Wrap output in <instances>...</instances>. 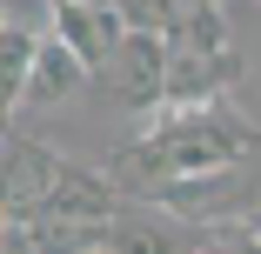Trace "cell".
<instances>
[{"label": "cell", "instance_id": "1", "mask_svg": "<svg viewBox=\"0 0 261 254\" xmlns=\"http://www.w3.org/2000/svg\"><path fill=\"white\" fill-rule=\"evenodd\" d=\"M154 208H168L174 221H194V228H228V221H241V214L261 208V174L248 161H228V167H207V174L174 181Z\"/></svg>", "mask_w": 261, "mask_h": 254}, {"label": "cell", "instance_id": "2", "mask_svg": "<svg viewBox=\"0 0 261 254\" xmlns=\"http://www.w3.org/2000/svg\"><path fill=\"white\" fill-rule=\"evenodd\" d=\"M108 87L121 94V107H134V114L168 107V34H141V27H127L121 54L108 61Z\"/></svg>", "mask_w": 261, "mask_h": 254}, {"label": "cell", "instance_id": "3", "mask_svg": "<svg viewBox=\"0 0 261 254\" xmlns=\"http://www.w3.org/2000/svg\"><path fill=\"white\" fill-rule=\"evenodd\" d=\"M47 34H61L94 74H108V61L121 54V40H127V14L121 7H100V0H47Z\"/></svg>", "mask_w": 261, "mask_h": 254}, {"label": "cell", "instance_id": "4", "mask_svg": "<svg viewBox=\"0 0 261 254\" xmlns=\"http://www.w3.org/2000/svg\"><path fill=\"white\" fill-rule=\"evenodd\" d=\"M67 161L34 134H7V167H0V194H7V221H27L47 194L61 187Z\"/></svg>", "mask_w": 261, "mask_h": 254}, {"label": "cell", "instance_id": "5", "mask_svg": "<svg viewBox=\"0 0 261 254\" xmlns=\"http://www.w3.org/2000/svg\"><path fill=\"white\" fill-rule=\"evenodd\" d=\"M87 61L74 54V47L61 40V34H47L40 40V61H34V80H27V107H61L67 94H81L87 87Z\"/></svg>", "mask_w": 261, "mask_h": 254}, {"label": "cell", "instance_id": "6", "mask_svg": "<svg viewBox=\"0 0 261 254\" xmlns=\"http://www.w3.org/2000/svg\"><path fill=\"white\" fill-rule=\"evenodd\" d=\"M40 40H47V27L0 20V107H27V80H34V61H40Z\"/></svg>", "mask_w": 261, "mask_h": 254}, {"label": "cell", "instance_id": "7", "mask_svg": "<svg viewBox=\"0 0 261 254\" xmlns=\"http://www.w3.org/2000/svg\"><path fill=\"white\" fill-rule=\"evenodd\" d=\"M20 228L34 234L40 254H94V247L114 241V221H81V214H34Z\"/></svg>", "mask_w": 261, "mask_h": 254}, {"label": "cell", "instance_id": "8", "mask_svg": "<svg viewBox=\"0 0 261 254\" xmlns=\"http://www.w3.org/2000/svg\"><path fill=\"white\" fill-rule=\"evenodd\" d=\"M168 47H188V54H221V47H228V20H221V0H194V7L174 20Z\"/></svg>", "mask_w": 261, "mask_h": 254}, {"label": "cell", "instance_id": "9", "mask_svg": "<svg viewBox=\"0 0 261 254\" xmlns=\"http://www.w3.org/2000/svg\"><path fill=\"white\" fill-rule=\"evenodd\" d=\"M108 247L114 254H188L174 241V228H168V208H161V221H114V241Z\"/></svg>", "mask_w": 261, "mask_h": 254}, {"label": "cell", "instance_id": "10", "mask_svg": "<svg viewBox=\"0 0 261 254\" xmlns=\"http://www.w3.org/2000/svg\"><path fill=\"white\" fill-rule=\"evenodd\" d=\"M114 7H121L127 27H141V34H174V20L194 7V0H114Z\"/></svg>", "mask_w": 261, "mask_h": 254}, {"label": "cell", "instance_id": "11", "mask_svg": "<svg viewBox=\"0 0 261 254\" xmlns=\"http://www.w3.org/2000/svg\"><path fill=\"white\" fill-rule=\"evenodd\" d=\"M188 254H261V234H254V221L201 228V241H188Z\"/></svg>", "mask_w": 261, "mask_h": 254}, {"label": "cell", "instance_id": "12", "mask_svg": "<svg viewBox=\"0 0 261 254\" xmlns=\"http://www.w3.org/2000/svg\"><path fill=\"white\" fill-rule=\"evenodd\" d=\"M0 254H40V247H34V234L20 221H7V228H0Z\"/></svg>", "mask_w": 261, "mask_h": 254}, {"label": "cell", "instance_id": "13", "mask_svg": "<svg viewBox=\"0 0 261 254\" xmlns=\"http://www.w3.org/2000/svg\"><path fill=\"white\" fill-rule=\"evenodd\" d=\"M248 221H254V234H261V208H254V214H248Z\"/></svg>", "mask_w": 261, "mask_h": 254}, {"label": "cell", "instance_id": "14", "mask_svg": "<svg viewBox=\"0 0 261 254\" xmlns=\"http://www.w3.org/2000/svg\"><path fill=\"white\" fill-rule=\"evenodd\" d=\"M100 7H114V0H100Z\"/></svg>", "mask_w": 261, "mask_h": 254}]
</instances>
